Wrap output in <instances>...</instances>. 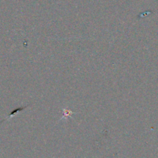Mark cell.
Wrapping results in <instances>:
<instances>
[{
  "mask_svg": "<svg viewBox=\"0 0 158 158\" xmlns=\"http://www.w3.org/2000/svg\"><path fill=\"white\" fill-rule=\"evenodd\" d=\"M63 117L60 119V120H58V122L61 121L63 120H67L69 117H73V115L77 114V112H73V111L70 110L68 107H63Z\"/></svg>",
  "mask_w": 158,
  "mask_h": 158,
  "instance_id": "6da1fadb",
  "label": "cell"
},
{
  "mask_svg": "<svg viewBox=\"0 0 158 158\" xmlns=\"http://www.w3.org/2000/svg\"><path fill=\"white\" fill-rule=\"evenodd\" d=\"M28 106H24V107H19V108H17V109H15V110L14 111H12V113H11L10 114H9V116H8V117H6V119H5L4 120H9V119L10 118H12V117H13L15 115V114H19V112H20V111L21 110H24L25 108H26Z\"/></svg>",
  "mask_w": 158,
  "mask_h": 158,
  "instance_id": "7a4b0ae2",
  "label": "cell"
}]
</instances>
